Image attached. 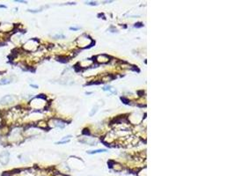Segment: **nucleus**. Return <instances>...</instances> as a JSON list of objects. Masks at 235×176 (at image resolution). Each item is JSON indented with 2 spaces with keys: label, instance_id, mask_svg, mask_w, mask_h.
<instances>
[{
  "label": "nucleus",
  "instance_id": "obj_8",
  "mask_svg": "<svg viewBox=\"0 0 235 176\" xmlns=\"http://www.w3.org/2000/svg\"><path fill=\"white\" fill-rule=\"evenodd\" d=\"M97 108H98V107H97V106H95V108H92V112L90 113V115H91V116H92V115H93V114H95V113L97 112Z\"/></svg>",
  "mask_w": 235,
  "mask_h": 176
},
{
  "label": "nucleus",
  "instance_id": "obj_13",
  "mask_svg": "<svg viewBox=\"0 0 235 176\" xmlns=\"http://www.w3.org/2000/svg\"><path fill=\"white\" fill-rule=\"evenodd\" d=\"M86 5H90V6H96L97 4H96L95 2H94V3H93V2H91V3H86Z\"/></svg>",
  "mask_w": 235,
  "mask_h": 176
},
{
  "label": "nucleus",
  "instance_id": "obj_6",
  "mask_svg": "<svg viewBox=\"0 0 235 176\" xmlns=\"http://www.w3.org/2000/svg\"><path fill=\"white\" fill-rule=\"evenodd\" d=\"M107 150L105 149H101V150H96V151H91V152H88L89 154H95V153H100V152H106Z\"/></svg>",
  "mask_w": 235,
  "mask_h": 176
},
{
  "label": "nucleus",
  "instance_id": "obj_11",
  "mask_svg": "<svg viewBox=\"0 0 235 176\" xmlns=\"http://www.w3.org/2000/svg\"><path fill=\"white\" fill-rule=\"evenodd\" d=\"M144 25L142 24V23H136V24H135V27H142Z\"/></svg>",
  "mask_w": 235,
  "mask_h": 176
},
{
  "label": "nucleus",
  "instance_id": "obj_18",
  "mask_svg": "<svg viewBox=\"0 0 235 176\" xmlns=\"http://www.w3.org/2000/svg\"><path fill=\"white\" fill-rule=\"evenodd\" d=\"M55 176H64V175H62L61 173H57V175H55Z\"/></svg>",
  "mask_w": 235,
  "mask_h": 176
},
{
  "label": "nucleus",
  "instance_id": "obj_14",
  "mask_svg": "<svg viewBox=\"0 0 235 176\" xmlns=\"http://www.w3.org/2000/svg\"><path fill=\"white\" fill-rule=\"evenodd\" d=\"M15 2H19V3H25V4H27V1H23V0H16Z\"/></svg>",
  "mask_w": 235,
  "mask_h": 176
},
{
  "label": "nucleus",
  "instance_id": "obj_3",
  "mask_svg": "<svg viewBox=\"0 0 235 176\" xmlns=\"http://www.w3.org/2000/svg\"><path fill=\"white\" fill-rule=\"evenodd\" d=\"M11 82H12V78H6V77H5V78H0V85H8V84H10Z\"/></svg>",
  "mask_w": 235,
  "mask_h": 176
},
{
  "label": "nucleus",
  "instance_id": "obj_9",
  "mask_svg": "<svg viewBox=\"0 0 235 176\" xmlns=\"http://www.w3.org/2000/svg\"><path fill=\"white\" fill-rule=\"evenodd\" d=\"M101 84H102L101 81H100V82H91V83H87L85 85H101Z\"/></svg>",
  "mask_w": 235,
  "mask_h": 176
},
{
  "label": "nucleus",
  "instance_id": "obj_4",
  "mask_svg": "<svg viewBox=\"0 0 235 176\" xmlns=\"http://www.w3.org/2000/svg\"><path fill=\"white\" fill-rule=\"evenodd\" d=\"M71 136H68V137H65L62 141H60V142H57L56 144L57 145H61V144H65V143H68L69 141H70V139H71Z\"/></svg>",
  "mask_w": 235,
  "mask_h": 176
},
{
  "label": "nucleus",
  "instance_id": "obj_2",
  "mask_svg": "<svg viewBox=\"0 0 235 176\" xmlns=\"http://www.w3.org/2000/svg\"><path fill=\"white\" fill-rule=\"evenodd\" d=\"M10 160V153L8 152H3L0 153V164L6 166Z\"/></svg>",
  "mask_w": 235,
  "mask_h": 176
},
{
  "label": "nucleus",
  "instance_id": "obj_12",
  "mask_svg": "<svg viewBox=\"0 0 235 176\" xmlns=\"http://www.w3.org/2000/svg\"><path fill=\"white\" fill-rule=\"evenodd\" d=\"M83 134H84V135H86V134H88V135H89V130H88V129H84V131H83Z\"/></svg>",
  "mask_w": 235,
  "mask_h": 176
},
{
  "label": "nucleus",
  "instance_id": "obj_10",
  "mask_svg": "<svg viewBox=\"0 0 235 176\" xmlns=\"http://www.w3.org/2000/svg\"><path fill=\"white\" fill-rule=\"evenodd\" d=\"M121 100L123 101V103H124V104H129V101H128L126 98H124V97H121Z\"/></svg>",
  "mask_w": 235,
  "mask_h": 176
},
{
  "label": "nucleus",
  "instance_id": "obj_17",
  "mask_svg": "<svg viewBox=\"0 0 235 176\" xmlns=\"http://www.w3.org/2000/svg\"><path fill=\"white\" fill-rule=\"evenodd\" d=\"M0 8H6V6H3V5H0Z\"/></svg>",
  "mask_w": 235,
  "mask_h": 176
},
{
  "label": "nucleus",
  "instance_id": "obj_7",
  "mask_svg": "<svg viewBox=\"0 0 235 176\" xmlns=\"http://www.w3.org/2000/svg\"><path fill=\"white\" fill-rule=\"evenodd\" d=\"M67 59H68L67 57H57V61L62 62V63H67V62H68V60H67Z\"/></svg>",
  "mask_w": 235,
  "mask_h": 176
},
{
  "label": "nucleus",
  "instance_id": "obj_1",
  "mask_svg": "<svg viewBox=\"0 0 235 176\" xmlns=\"http://www.w3.org/2000/svg\"><path fill=\"white\" fill-rule=\"evenodd\" d=\"M17 101V98L13 95H6L0 100V104L2 105H10Z\"/></svg>",
  "mask_w": 235,
  "mask_h": 176
},
{
  "label": "nucleus",
  "instance_id": "obj_5",
  "mask_svg": "<svg viewBox=\"0 0 235 176\" xmlns=\"http://www.w3.org/2000/svg\"><path fill=\"white\" fill-rule=\"evenodd\" d=\"M103 90H104V91H109V92H111L112 94H116V91H115V89H113V87H111V86H105V87L103 88Z\"/></svg>",
  "mask_w": 235,
  "mask_h": 176
},
{
  "label": "nucleus",
  "instance_id": "obj_16",
  "mask_svg": "<svg viewBox=\"0 0 235 176\" xmlns=\"http://www.w3.org/2000/svg\"><path fill=\"white\" fill-rule=\"evenodd\" d=\"M31 85L32 87L35 88V89H37V88H38V85Z\"/></svg>",
  "mask_w": 235,
  "mask_h": 176
},
{
  "label": "nucleus",
  "instance_id": "obj_15",
  "mask_svg": "<svg viewBox=\"0 0 235 176\" xmlns=\"http://www.w3.org/2000/svg\"><path fill=\"white\" fill-rule=\"evenodd\" d=\"M70 29H71V30H74V31H77V30H78V29H79V27H70Z\"/></svg>",
  "mask_w": 235,
  "mask_h": 176
}]
</instances>
